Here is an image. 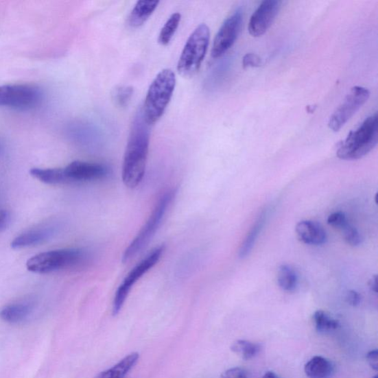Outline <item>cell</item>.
Segmentation results:
<instances>
[{
    "instance_id": "1",
    "label": "cell",
    "mask_w": 378,
    "mask_h": 378,
    "mask_svg": "<svg viewBox=\"0 0 378 378\" xmlns=\"http://www.w3.org/2000/svg\"><path fill=\"white\" fill-rule=\"evenodd\" d=\"M150 127L143 117L142 108L140 109L133 119L123 157L122 179L128 188H137L146 172Z\"/></svg>"
},
{
    "instance_id": "2",
    "label": "cell",
    "mask_w": 378,
    "mask_h": 378,
    "mask_svg": "<svg viewBox=\"0 0 378 378\" xmlns=\"http://www.w3.org/2000/svg\"><path fill=\"white\" fill-rule=\"evenodd\" d=\"M176 86V77L171 69L161 71L150 86L142 108L145 120L151 126L166 111Z\"/></svg>"
},
{
    "instance_id": "3",
    "label": "cell",
    "mask_w": 378,
    "mask_h": 378,
    "mask_svg": "<svg viewBox=\"0 0 378 378\" xmlns=\"http://www.w3.org/2000/svg\"><path fill=\"white\" fill-rule=\"evenodd\" d=\"M377 114L368 117L360 127L351 132L339 143L336 154L338 158L353 161L362 158L370 153L377 143Z\"/></svg>"
},
{
    "instance_id": "4",
    "label": "cell",
    "mask_w": 378,
    "mask_h": 378,
    "mask_svg": "<svg viewBox=\"0 0 378 378\" xmlns=\"http://www.w3.org/2000/svg\"><path fill=\"white\" fill-rule=\"evenodd\" d=\"M176 190L171 189L163 193L157 204L152 210V214L142 227L139 234L126 248L122 257L123 263H128L137 257L146 247L162 224V221L176 196Z\"/></svg>"
},
{
    "instance_id": "5",
    "label": "cell",
    "mask_w": 378,
    "mask_h": 378,
    "mask_svg": "<svg viewBox=\"0 0 378 378\" xmlns=\"http://www.w3.org/2000/svg\"><path fill=\"white\" fill-rule=\"evenodd\" d=\"M86 254L82 248H64L43 252L26 263L27 269L34 274H46L80 265Z\"/></svg>"
},
{
    "instance_id": "6",
    "label": "cell",
    "mask_w": 378,
    "mask_h": 378,
    "mask_svg": "<svg viewBox=\"0 0 378 378\" xmlns=\"http://www.w3.org/2000/svg\"><path fill=\"white\" fill-rule=\"evenodd\" d=\"M210 41V29L206 24L198 26L183 47L178 63V71L184 78H191L200 70Z\"/></svg>"
},
{
    "instance_id": "7",
    "label": "cell",
    "mask_w": 378,
    "mask_h": 378,
    "mask_svg": "<svg viewBox=\"0 0 378 378\" xmlns=\"http://www.w3.org/2000/svg\"><path fill=\"white\" fill-rule=\"evenodd\" d=\"M165 246H161L153 249L150 253L140 263L132 269L130 272L125 277L122 283L116 292L113 305V315H117L126 300H127L132 288L137 283L138 281L146 274L155 265H156L164 253Z\"/></svg>"
},
{
    "instance_id": "8",
    "label": "cell",
    "mask_w": 378,
    "mask_h": 378,
    "mask_svg": "<svg viewBox=\"0 0 378 378\" xmlns=\"http://www.w3.org/2000/svg\"><path fill=\"white\" fill-rule=\"evenodd\" d=\"M43 100V93L29 84L0 86V106L27 110L35 108Z\"/></svg>"
},
{
    "instance_id": "9",
    "label": "cell",
    "mask_w": 378,
    "mask_h": 378,
    "mask_svg": "<svg viewBox=\"0 0 378 378\" xmlns=\"http://www.w3.org/2000/svg\"><path fill=\"white\" fill-rule=\"evenodd\" d=\"M370 96V91L365 88V87L353 86L342 104L338 106L329 118L328 121L329 128L335 132L340 130L369 99Z\"/></svg>"
},
{
    "instance_id": "10",
    "label": "cell",
    "mask_w": 378,
    "mask_h": 378,
    "mask_svg": "<svg viewBox=\"0 0 378 378\" xmlns=\"http://www.w3.org/2000/svg\"><path fill=\"white\" fill-rule=\"evenodd\" d=\"M244 23V11L241 9L226 19L220 28L213 43L211 56L217 58L224 56L234 45Z\"/></svg>"
},
{
    "instance_id": "11",
    "label": "cell",
    "mask_w": 378,
    "mask_h": 378,
    "mask_svg": "<svg viewBox=\"0 0 378 378\" xmlns=\"http://www.w3.org/2000/svg\"><path fill=\"white\" fill-rule=\"evenodd\" d=\"M67 183L99 180L109 176L110 169L104 164L76 161L64 168Z\"/></svg>"
},
{
    "instance_id": "12",
    "label": "cell",
    "mask_w": 378,
    "mask_h": 378,
    "mask_svg": "<svg viewBox=\"0 0 378 378\" xmlns=\"http://www.w3.org/2000/svg\"><path fill=\"white\" fill-rule=\"evenodd\" d=\"M282 2L278 0H265L252 14L248 32L252 36L259 37L265 34L273 24L279 14Z\"/></svg>"
},
{
    "instance_id": "13",
    "label": "cell",
    "mask_w": 378,
    "mask_h": 378,
    "mask_svg": "<svg viewBox=\"0 0 378 378\" xmlns=\"http://www.w3.org/2000/svg\"><path fill=\"white\" fill-rule=\"evenodd\" d=\"M60 222H51L29 229L16 237L12 242L14 249H21L44 244L59 234Z\"/></svg>"
},
{
    "instance_id": "14",
    "label": "cell",
    "mask_w": 378,
    "mask_h": 378,
    "mask_svg": "<svg viewBox=\"0 0 378 378\" xmlns=\"http://www.w3.org/2000/svg\"><path fill=\"white\" fill-rule=\"evenodd\" d=\"M298 238L305 244L321 246L327 241V234L324 228L312 220L299 222L296 227Z\"/></svg>"
},
{
    "instance_id": "15",
    "label": "cell",
    "mask_w": 378,
    "mask_h": 378,
    "mask_svg": "<svg viewBox=\"0 0 378 378\" xmlns=\"http://www.w3.org/2000/svg\"><path fill=\"white\" fill-rule=\"evenodd\" d=\"M34 306L30 303H17L8 305L0 310V318L8 324H19L32 314Z\"/></svg>"
},
{
    "instance_id": "16",
    "label": "cell",
    "mask_w": 378,
    "mask_h": 378,
    "mask_svg": "<svg viewBox=\"0 0 378 378\" xmlns=\"http://www.w3.org/2000/svg\"><path fill=\"white\" fill-rule=\"evenodd\" d=\"M309 378H329L334 373L333 364L322 356H315L305 366Z\"/></svg>"
},
{
    "instance_id": "17",
    "label": "cell",
    "mask_w": 378,
    "mask_h": 378,
    "mask_svg": "<svg viewBox=\"0 0 378 378\" xmlns=\"http://www.w3.org/2000/svg\"><path fill=\"white\" fill-rule=\"evenodd\" d=\"M158 1H142L137 2L132 9L129 16V25L132 27H139L148 21V19L157 8Z\"/></svg>"
},
{
    "instance_id": "18",
    "label": "cell",
    "mask_w": 378,
    "mask_h": 378,
    "mask_svg": "<svg viewBox=\"0 0 378 378\" xmlns=\"http://www.w3.org/2000/svg\"><path fill=\"white\" fill-rule=\"evenodd\" d=\"M139 359V353H131L110 369L101 373L97 378H123L137 364Z\"/></svg>"
},
{
    "instance_id": "19",
    "label": "cell",
    "mask_w": 378,
    "mask_h": 378,
    "mask_svg": "<svg viewBox=\"0 0 378 378\" xmlns=\"http://www.w3.org/2000/svg\"><path fill=\"white\" fill-rule=\"evenodd\" d=\"M268 217V211H264L259 216L256 220L253 227L250 230L247 237H246L244 244H241L239 252V256L240 258L244 259L250 253L252 249H253L255 242L261 231L263 230L266 219Z\"/></svg>"
},
{
    "instance_id": "20",
    "label": "cell",
    "mask_w": 378,
    "mask_h": 378,
    "mask_svg": "<svg viewBox=\"0 0 378 378\" xmlns=\"http://www.w3.org/2000/svg\"><path fill=\"white\" fill-rule=\"evenodd\" d=\"M32 176L48 185H60L67 183L64 169H38L30 171Z\"/></svg>"
},
{
    "instance_id": "21",
    "label": "cell",
    "mask_w": 378,
    "mask_h": 378,
    "mask_svg": "<svg viewBox=\"0 0 378 378\" xmlns=\"http://www.w3.org/2000/svg\"><path fill=\"white\" fill-rule=\"evenodd\" d=\"M278 283L285 292H294L298 285V276L295 270L288 265H281L278 271Z\"/></svg>"
},
{
    "instance_id": "22",
    "label": "cell",
    "mask_w": 378,
    "mask_h": 378,
    "mask_svg": "<svg viewBox=\"0 0 378 378\" xmlns=\"http://www.w3.org/2000/svg\"><path fill=\"white\" fill-rule=\"evenodd\" d=\"M231 350L241 359L248 361L254 358L260 351L259 344L246 340H237L231 346Z\"/></svg>"
},
{
    "instance_id": "23",
    "label": "cell",
    "mask_w": 378,
    "mask_h": 378,
    "mask_svg": "<svg viewBox=\"0 0 378 378\" xmlns=\"http://www.w3.org/2000/svg\"><path fill=\"white\" fill-rule=\"evenodd\" d=\"M181 21L179 13L173 14L163 25L158 37V42L162 45H167L176 34Z\"/></svg>"
},
{
    "instance_id": "24",
    "label": "cell",
    "mask_w": 378,
    "mask_h": 378,
    "mask_svg": "<svg viewBox=\"0 0 378 378\" xmlns=\"http://www.w3.org/2000/svg\"><path fill=\"white\" fill-rule=\"evenodd\" d=\"M314 321L316 331L319 333H327L335 331L340 324L323 310H317L314 315Z\"/></svg>"
},
{
    "instance_id": "25",
    "label": "cell",
    "mask_w": 378,
    "mask_h": 378,
    "mask_svg": "<svg viewBox=\"0 0 378 378\" xmlns=\"http://www.w3.org/2000/svg\"><path fill=\"white\" fill-rule=\"evenodd\" d=\"M134 94L131 86H116L112 92V100L116 106L120 108H127Z\"/></svg>"
},
{
    "instance_id": "26",
    "label": "cell",
    "mask_w": 378,
    "mask_h": 378,
    "mask_svg": "<svg viewBox=\"0 0 378 378\" xmlns=\"http://www.w3.org/2000/svg\"><path fill=\"white\" fill-rule=\"evenodd\" d=\"M342 230L344 239L349 245L358 246L362 244V237L355 228L347 224Z\"/></svg>"
},
{
    "instance_id": "27",
    "label": "cell",
    "mask_w": 378,
    "mask_h": 378,
    "mask_svg": "<svg viewBox=\"0 0 378 378\" xmlns=\"http://www.w3.org/2000/svg\"><path fill=\"white\" fill-rule=\"evenodd\" d=\"M327 224L335 228H343L347 224L344 213L342 211L333 213L327 218Z\"/></svg>"
},
{
    "instance_id": "28",
    "label": "cell",
    "mask_w": 378,
    "mask_h": 378,
    "mask_svg": "<svg viewBox=\"0 0 378 378\" xmlns=\"http://www.w3.org/2000/svg\"><path fill=\"white\" fill-rule=\"evenodd\" d=\"M221 378H248L246 371L240 367L231 368L222 374Z\"/></svg>"
},
{
    "instance_id": "29",
    "label": "cell",
    "mask_w": 378,
    "mask_h": 378,
    "mask_svg": "<svg viewBox=\"0 0 378 378\" xmlns=\"http://www.w3.org/2000/svg\"><path fill=\"white\" fill-rule=\"evenodd\" d=\"M260 58L255 54H247L244 57V60H242V65H244V69H248V67H258L260 66Z\"/></svg>"
},
{
    "instance_id": "30",
    "label": "cell",
    "mask_w": 378,
    "mask_h": 378,
    "mask_svg": "<svg viewBox=\"0 0 378 378\" xmlns=\"http://www.w3.org/2000/svg\"><path fill=\"white\" fill-rule=\"evenodd\" d=\"M346 301L351 306L356 307L362 302V296L355 290H350L346 295Z\"/></svg>"
},
{
    "instance_id": "31",
    "label": "cell",
    "mask_w": 378,
    "mask_h": 378,
    "mask_svg": "<svg viewBox=\"0 0 378 378\" xmlns=\"http://www.w3.org/2000/svg\"><path fill=\"white\" fill-rule=\"evenodd\" d=\"M366 360L374 370H378V351L377 350L368 353Z\"/></svg>"
},
{
    "instance_id": "32",
    "label": "cell",
    "mask_w": 378,
    "mask_h": 378,
    "mask_svg": "<svg viewBox=\"0 0 378 378\" xmlns=\"http://www.w3.org/2000/svg\"><path fill=\"white\" fill-rule=\"evenodd\" d=\"M10 221H11V216L9 213L5 210L0 209V233L8 226Z\"/></svg>"
},
{
    "instance_id": "33",
    "label": "cell",
    "mask_w": 378,
    "mask_h": 378,
    "mask_svg": "<svg viewBox=\"0 0 378 378\" xmlns=\"http://www.w3.org/2000/svg\"><path fill=\"white\" fill-rule=\"evenodd\" d=\"M377 276H374L371 278L369 282V286L370 289L373 290V292L377 293Z\"/></svg>"
},
{
    "instance_id": "34",
    "label": "cell",
    "mask_w": 378,
    "mask_h": 378,
    "mask_svg": "<svg viewBox=\"0 0 378 378\" xmlns=\"http://www.w3.org/2000/svg\"><path fill=\"white\" fill-rule=\"evenodd\" d=\"M263 378H282V377H280L274 372H268L263 375Z\"/></svg>"
},
{
    "instance_id": "35",
    "label": "cell",
    "mask_w": 378,
    "mask_h": 378,
    "mask_svg": "<svg viewBox=\"0 0 378 378\" xmlns=\"http://www.w3.org/2000/svg\"><path fill=\"white\" fill-rule=\"evenodd\" d=\"M373 378H378L377 375H375Z\"/></svg>"
}]
</instances>
